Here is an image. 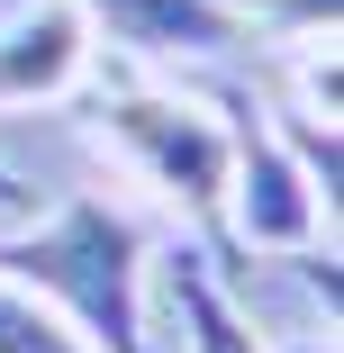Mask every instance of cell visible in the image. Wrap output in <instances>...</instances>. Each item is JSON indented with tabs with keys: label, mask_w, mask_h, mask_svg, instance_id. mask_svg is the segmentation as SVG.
<instances>
[{
	"label": "cell",
	"mask_w": 344,
	"mask_h": 353,
	"mask_svg": "<svg viewBox=\"0 0 344 353\" xmlns=\"http://www.w3.org/2000/svg\"><path fill=\"white\" fill-rule=\"evenodd\" d=\"M163 308H172V326H181V353H272L263 335H254V317L236 308V290L199 263V254H172L163 272Z\"/></svg>",
	"instance_id": "8992f818"
},
{
	"label": "cell",
	"mask_w": 344,
	"mask_h": 353,
	"mask_svg": "<svg viewBox=\"0 0 344 353\" xmlns=\"http://www.w3.org/2000/svg\"><path fill=\"white\" fill-rule=\"evenodd\" d=\"M0 281L45 299L91 353H154V254L145 227L109 208L100 190H73L54 208L0 227Z\"/></svg>",
	"instance_id": "6da1fadb"
},
{
	"label": "cell",
	"mask_w": 344,
	"mask_h": 353,
	"mask_svg": "<svg viewBox=\"0 0 344 353\" xmlns=\"http://www.w3.org/2000/svg\"><path fill=\"white\" fill-rule=\"evenodd\" d=\"M28 208H37V190H28V172H19L10 154H0V218H28Z\"/></svg>",
	"instance_id": "ba28073f"
},
{
	"label": "cell",
	"mask_w": 344,
	"mask_h": 353,
	"mask_svg": "<svg viewBox=\"0 0 344 353\" xmlns=\"http://www.w3.org/2000/svg\"><path fill=\"white\" fill-rule=\"evenodd\" d=\"M91 46H109L127 73H163V63H218L254 46L236 0H73Z\"/></svg>",
	"instance_id": "277c9868"
},
{
	"label": "cell",
	"mask_w": 344,
	"mask_h": 353,
	"mask_svg": "<svg viewBox=\"0 0 344 353\" xmlns=\"http://www.w3.org/2000/svg\"><path fill=\"white\" fill-rule=\"evenodd\" d=\"M91 28L73 0H19L10 19H0V109H54L91 82Z\"/></svg>",
	"instance_id": "5b68a950"
},
{
	"label": "cell",
	"mask_w": 344,
	"mask_h": 353,
	"mask_svg": "<svg viewBox=\"0 0 344 353\" xmlns=\"http://www.w3.org/2000/svg\"><path fill=\"white\" fill-rule=\"evenodd\" d=\"M272 353H335V335L317 326V335H299V344H272Z\"/></svg>",
	"instance_id": "9c48e42d"
},
{
	"label": "cell",
	"mask_w": 344,
	"mask_h": 353,
	"mask_svg": "<svg viewBox=\"0 0 344 353\" xmlns=\"http://www.w3.org/2000/svg\"><path fill=\"white\" fill-rule=\"evenodd\" d=\"M236 19H245V0H236Z\"/></svg>",
	"instance_id": "30bf717a"
},
{
	"label": "cell",
	"mask_w": 344,
	"mask_h": 353,
	"mask_svg": "<svg viewBox=\"0 0 344 353\" xmlns=\"http://www.w3.org/2000/svg\"><path fill=\"white\" fill-rule=\"evenodd\" d=\"M91 136L145 181L163 208L181 218H218L227 199V154H236V118L199 91H172L154 73H127V82H100L91 100Z\"/></svg>",
	"instance_id": "7a4b0ae2"
},
{
	"label": "cell",
	"mask_w": 344,
	"mask_h": 353,
	"mask_svg": "<svg viewBox=\"0 0 344 353\" xmlns=\"http://www.w3.org/2000/svg\"><path fill=\"white\" fill-rule=\"evenodd\" d=\"M218 218L236 227L245 254H317L326 227H335V199L317 190V172L290 154V136L272 127V109H245L236 118V154H227V199Z\"/></svg>",
	"instance_id": "3957f363"
},
{
	"label": "cell",
	"mask_w": 344,
	"mask_h": 353,
	"mask_svg": "<svg viewBox=\"0 0 344 353\" xmlns=\"http://www.w3.org/2000/svg\"><path fill=\"white\" fill-rule=\"evenodd\" d=\"M0 353H91L45 299H28L19 281H0Z\"/></svg>",
	"instance_id": "52a82bcc"
}]
</instances>
